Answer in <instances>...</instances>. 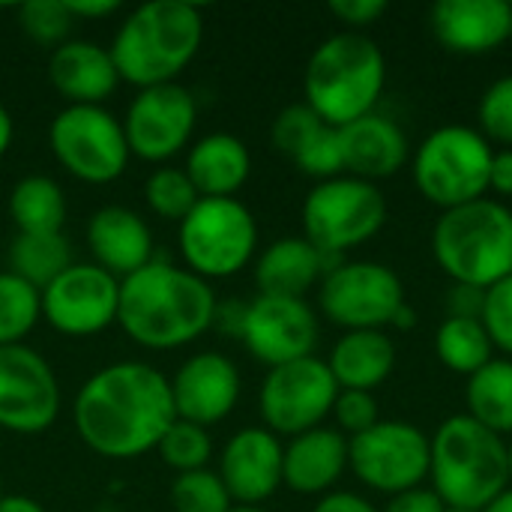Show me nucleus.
Returning <instances> with one entry per match:
<instances>
[{
    "label": "nucleus",
    "instance_id": "f257e3e1",
    "mask_svg": "<svg viewBox=\"0 0 512 512\" xmlns=\"http://www.w3.org/2000/svg\"><path fill=\"white\" fill-rule=\"evenodd\" d=\"M75 429L105 459H138L156 450L177 420L171 381L147 363H114L90 375L75 396Z\"/></svg>",
    "mask_w": 512,
    "mask_h": 512
},
{
    "label": "nucleus",
    "instance_id": "f03ea898",
    "mask_svg": "<svg viewBox=\"0 0 512 512\" xmlns=\"http://www.w3.org/2000/svg\"><path fill=\"white\" fill-rule=\"evenodd\" d=\"M216 306L219 300L207 279L153 258L120 282L117 324L147 351H174L213 330Z\"/></svg>",
    "mask_w": 512,
    "mask_h": 512
},
{
    "label": "nucleus",
    "instance_id": "7ed1b4c3",
    "mask_svg": "<svg viewBox=\"0 0 512 512\" xmlns=\"http://www.w3.org/2000/svg\"><path fill=\"white\" fill-rule=\"evenodd\" d=\"M204 39V15L186 0H153L132 9L111 42L120 81L138 90L174 84L195 60Z\"/></svg>",
    "mask_w": 512,
    "mask_h": 512
},
{
    "label": "nucleus",
    "instance_id": "20e7f679",
    "mask_svg": "<svg viewBox=\"0 0 512 512\" xmlns=\"http://www.w3.org/2000/svg\"><path fill=\"white\" fill-rule=\"evenodd\" d=\"M384 87L387 57L381 45L354 30L327 36L312 51L303 75L306 105L336 129L378 111Z\"/></svg>",
    "mask_w": 512,
    "mask_h": 512
},
{
    "label": "nucleus",
    "instance_id": "39448f33",
    "mask_svg": "<svg viewBox=\"0 0 512 512\" xmlns=\"http://www.w3.org/2000/svg\"><path fill=\"white\" fill-rule=\"evenodd\" d=\"M510 486L507 438L468 414L444 420L429 438V489L462 510H486Z\"/></svg>",
    "mask_w": 512,
    "mask_h": 512
},
{
    "label": "nucleus",
    "instance_id": "423d86ee",
    "mask_svg": "<svg viewBox=\"0 0 512 512\" xmlns=\"http://www.w3.org/2000/svg\"><path fill=\"white\" fill-rule=\"evenodd\" d=\"M432 258L450 282L492 288L512 276V210L492 195L441 210Z\"/></svg>",
    "mask_w": 512,
    "mask_h": 512
},
{
    "label": "nucleus",
    "instance_id": "0eeeda50",
    "mask_svg": "<svg viewBox=\"0 0 512 512\" xmlns=\"http://www.w3.org/2000/svg\"><path fill=\"white\" fill-rule=\"evenodd\" d=\"M495 147L474 126L447 123L432 129L411 156V174L420 195L441 207L453 210L489 195Z\"/></svg>",
    "mask_w": 512,
    "mask_h": 512
},
{
    "label": "nucleus",
    "instance_id": "6e6552de",
    "mask_svg": "<svg viewBox=\"0 0 512 512\" xmlns=\"http://www.w3.org/2000/svg\"><path fill=\"white\" fill-rule=\"evenodd\" d=\"M183 267L201 279H228L252 264L258 222L240 198H201L177 225Z\"/></svg>",
    "mask_w": 512,
    "mask_h": 512
},
{
    "label": "nucleus",
    "instance_id": "1a4fd4ad",
    "mask_svg": "<svg viewBox=\"0 0 512 512\" xmlns=\"http://www.w3.org/2000/svg\"><path fill=\"white\" fill-rule=\"evenodd\" d=\"M303 237L330 258L369 243L387 222L384 192L360 177L321 180L303 201Z\"/></svg>",
    "mask_w": 512,
    "mask_h": 512
},
{
    "label": "nucleus",
    "instance_id": "9d476101",
    "mask_svg": "<svg viewBox=\"0 0 512 512\" xmlns=\"http://www.w3.org/2000/svg\"><path fill=\"white\" fill-rule=\"evenodd\" d=\"M48 147L81 183H114L129 165L123 123L105 105H66L48 126Z\"/></svg>",
    "mask_w": 512,
    "mask_h": 512
},
{
    "label": "nucleus",
    "instance_id": "9b49d317",
    "mask_svg": "<svg viewBox=\"0 0 512 512\" xmlns=\"http://www.w3.org/2000/svg\"><path fill=\"white\" fill-rule=\"evenodd\" d=\"M408 303L399 273L381 261H339L318 285L321 315L351 330H387Z\"/></svg>",
    "mask_w": 512,
    "mask_h": 512
},
{
    "label": "nucleus",
    "instance_id": "f8f14e48",
    "mask_svg": "<svg viewBox=\"0 0 512 512\" xmlns=\"http://www.w3.org/2000/svg\"><path fill=\"white\" fill-rule=\"evenodd\" d=\"M348 471L378 495H402L429 480V435L408 420H381L348 438Z\"/></svg>",
    "mask_w": 512,
    "mask_h": 512
},
{
    "label": "nucleus",
    "instance_id": "ddd939ff",
    "mask_svg": "<svg viewBox=\"0 0 512 512\" xmlns=\"http://www.w3.org/2000/svg\"><path fill=\"white\" fill-rule=\"evenodd\" d=\"M339 396V384L327 360L303 357L276 369H267V378L258 393V408L264 429L276 438H297L324 426Z\"/></svg>",
    "mask_w": 512,
    "mask_h": 512
},
{
    "label": "nucleus",
    "instance_id": "4468645a",
    "mask_svg": "<svg viewBox=\"0 0 512 512\" xmlns=\"http://www.w3.org/2000/svg\"><path fill=\"white\" fill-rule=\"evenodd\" d=\"M60 414V384L48 360L30 345L0 348V429L39 435Z\"/></svg>",
    "mask_w": 512,
    "mask_h": 512
},
{
    "label": "nucleus",
    "instance_id": "2eb2a0df",
    "mask_svg": "<svg viewBox=\"0 0 512 512\" xmlns=\"http://www.w3.org/2000/svg\"><path fill=\"white\" fill-rule=\"evenodd\" d=\"M198 108L183 84H159L138 90L123 123L129 153L144 162H165L177 156L195 132Z\"/></svg>",
    "mask_w": 512,
    "mask_h": 512
},
{
    "label": "nucleus",
    "instance_id": "dca6fc26",
    "mask_svg": "<svg viewBox=\"0 0 512 512\" xmlns=\"http://www.w3.org/2000/svg\"><path fill=\"white\" fill-rule=\"evenodd\" d=\"M39 294L42 318L63 336L87 339L117 321L120 279L96 264H72Z\"/></svg>",
    "mask_w": 512,
    "mask_h": 512
},
{
    "label": "nucleus",
    "instance_id": "f3484780",
    "mask_svg": "<svg viewBox=\"0 0 512 512\" xmlns=\"http://www.w3.org/2000/svg\"><path fill=\"white\" fill-rule=\"evenodd\" d=\"M240 339L267 369L312 357L318 345V312L306 300L258 294L246 303Z\"/></svg>",
    "mask_w": 512,
    "mask_h": 512
},
{
    "label": "nucleus",
    "instance_id": "a211bd4d",
    "mask_svg": "<svg viewBox=\"0 0 512 512\" xmlns=\"http://www.w3.org/2000/svg\"><path fill=\"white\" fill-rule=\"evenodd\" d=\"M285 444L264 426L240 429L219 456V480L237 507H261L282 486Z\"/></svg>",
    "mask_w": 512,
    "mask_h": 512
},
{
    "label": "nucleus",
    "instance_id": "6ab92c4d",
    "mask_svg": "<svg viewBox=\"0 0 512 512\" xmlns=\"http://www.w3.org/2000/svg\"><path fill=\"white\" fill-rule=\"evenodd\" d=\"M240 399V369L216 351L189 357L171 378V402L177 420L195 426L222 423Z\"/></svg>",
    "mask_w": 512,
    "mask_h": 512
},
{
    "label": "nucleus",
    "instance_id": "aec40b11",
    "mask_svg": "<svg viewBox=\"0 0 512 512\" xmlns=\"http://www.w3.org/2000/svg\"><path fill=\"white\" fill-rule=\"evenodd\" d=\"M432 36L453 54H489L510 42L512 3L507 0H438L429 12Z\"/></svg>",
    "mask_w": 512,
    "mask_h": 512
},
{
    "label": "nucleus",
    "instance_id": "412c9836",
    "mask_svg": "<svg viewBox=\"0 0 512 512\" xmlns=\"http://www.w3.org/2000/svg\"><path fill=\"white\" fill-rule=\"evenodd\" d=\"M87 249L96 267L123 282L153 261V234L135 210L108 204L87 222Z\"/></svg>",
    "mask_w": 512,
    "mask_h": 512
},
{
    "label": "nucleus",
    "instance_id": "4be33fe9",
    "mask_svg": "<svg viewBox=\"0 0 512 512\" xmlns=\"http://www.w3.org/2000/svg\"><path fill=\"white\" fill-rule=\"evenodd\" d=\"M348 471V438L333 426H318L288 438L282 456V486L297 495H330Z\"/></svg>",
    "mask_w": 512,
    "mask_h": 512
},
{
    "label": "nucleus",
    "instance_id": "5701e85b",
    "mask_svg": "<svg viewBox=\"0 0 512 512\" xmlns=\"http://www.w3.org/2000/svg\"><path fill=\"white\" fill-rule=\"evenodd\" d=\"M339 132L345 150V174L351 177L375 183L393 177L411 159V141L405 129L381 111H372L342 126Z\"/></svg>",
    "mask_w": 512,
    "mask_h": 512
},
{
    "label": "nucleus",
    "instance_id": "b1692460",
    "mask_svg": "<svg viewBox=\"0 0 512 512\" xmlns=\"http://www.w3.org/2000/svg\"><path fill=\"white\" fill-rule=\"evenodd\" d=\"M48 81L69 105H102L120 84L111 51L87 42L69 39L48 57Z\"/></svg>",
    "mask_w": 512,
    "mask_h": 512
},
{
    "label": "nucleus",
    "instance_id": "393cba45",
    "mask_svg": "<svg viewBox=\"0 0 512 512\" xmlns=\"http://www.w3.org/2000/svg\"><path fill=\"white\" fill-rule=\"evenodd\" d=\"M339 261L342 258H330L315 249L306 237H282L255 258L258 294L306 300V294L318 288L327 270H333Z\"/></svg>",
    "mask_w": 512,
    "mask_h": 512
},
{
    "label": "nucleus",
    "instance_id": "a878e982",
    "mask_svg": "<svg viewBox=\"0 0 512 512\" xmlns=\"http://www.w3.org/2000/svg\"><path fill=\"white\" fill-rule=\"evenodd\" d=\"M183 171L201 198H237L252 174V153L243 138L231 132H210L192 144Z\"/></svg>",
    "mask_w": 512,
    "mask_h": 512
},
{
    "label": "nucleus",
    "instance_id": "bb28decb",
    "mask_svg": "<svg viewBox=\"0 0 512 512\" xmlns=\"http://www.w3.org/2000/svg\"><path fill=\"white\" fill-rule=\"evenodd\" d=\"M327 366L339 390L375 393L396 369V342L384 330H351L330 348Z\"/></svg>",
    "mask_w": 512,
    "mask_h": 512
},
{
    "label": "nucleus",
    "instance_id": "cd10ccee",
    "mask_svg": "<svg viewBox=\"0 0 512 512\" xmlns=\"http://www.w3.org/2000/svg\"><path fill=\"white\" fill-rule=\"evenodd\" d=\"M468 417L489 432L512 438V360L495 357L465 384Z\"/></svg>",
    "mask_w": 512,
    "mask_h": 512
},
{
    "label": "nucleus",
    "instance_id": "c85d7f7f",
    "mask_svg": "<svg viewBox=\"0 0 512 512\" xmlns=\"http://www.w3.org/2000/svg\"><path fill=\"white\" fill-rule=\"evenodd\" d=\"M9 216L18 234H63L66 195L45 174L21 177L9 192Z\"/></svg>",
    "mask_w": 512,
    "mask_h": 512
},
{
    "label": "nucleus",
    "instance_id": "c756f323",
    "mask_svg": "<svg viewBox=\"0 0 512 512\" xmlns=\"http://www.w3.org/2000/svg\"><path fill=\"white\" fill-rule=\"evenodd\" d=\"M72 264V246L63 234H15L9 246V273L36 291H45Z\"/></svg>",
    "mask_w": 512,
    "mask_h": 512
},
{
    "label": "nucleus",
    "instance_id": "7c9ffc66",
    "mask_svg": "<svg viewBox=\"0 0 512 512\" xmlns=\"http://www.w3.org/2000/svg\"><path fill=\"white\" fill-rule=\"evenodd\" d=\"M435 354L441 366L471 378L495 360V345L480 318H444L435 330Z\"/></svg>",
    "mask_w": 512,
    "mask_h": 512
},
{
    "label": "nucleus",
    "instance_id": "2f4dec72",
    "mask_svg": "<svg viewBox=\"0 0 512 512\" xmlns=\"http://www.w3.org/2000/svg\"><path fill=\"white\" fill-rule=\"evenodd\" d=\"M42 318V294L21 276L0 273V348L24 345V336Z\"/></svg>",
    "mask_w": 512,
    "mask_h": 512
},
{
    "label": "nucleus",
    "instance_id": "473e14b6",
    "mask_svg": "<svg viewBox=\"0 0 512 512\" xmlns=\"http://www.w3.org/2000/svg\"><path fill=\"white\" fill-rule=\"evenodd\" d=\"M144 201L147 207L159 216V219H168V222H183L192 207L201 201L198 189L192 186L189 174L183 168H156L147 183H144Z\"/></svg>",
    "mask_w": 512,
    "mask_h": 512
},
{
    "label": "nucleus",
    "instance_id": "72a5a7b5",
    "mask_svg": "<svg viewBox=\"0 0 512 512\" xmlns=\"http://www.w3.org/2000/svg\"><path fill=\"white\" fill-rule=\"evenodd\" d=\"M156 453H159L162 465H168L177 474L204 471L213 456V441L204 426L174 420L168 426V432L162 435V441L156 444Z\"/></svg>",
    "mask_w": 512,
    "mask_h": 512
},
{
    "label": "nucleus",
    "instance_id": "f704fd0d",
    "mask_svg": "<svg viewBox=\"0 0 512 512\" xmlns=\"http://www.w3.org/2000/svg\"><path fill=\"white\" fill-rule=\"evenodd\" d=\"M174 512H231L234 501L216 471H189L177 474L171 483Z\"/></svg>",
    "mask_w": 512,
    "mask_h": 512
},
{
    "label": "nucleus",
    "instance_id": "c9c22d12",
    "mask_svg": "<svg viewBox=\"0 0 512 512\" xmlns=\"http://www.w3.org/2000/svg\"><path fill=\"white\" fill-rule=\"evenodd\" d=\"M18 24L36 45L54 51L69 42L75 18L69 15L66 0H27L18 6Z\"/></svg>",
    "mask_w": 512,
    "mask_h": 512
},
{
    "label": "nucleus",
    "instance_id": "e433bc0d",
    "mask_svg": "<svg viewBox=\"0 0 512 512\" xmlns=\"http://www.w3.org/2000/svg\"><path fill=\"white\" fill-rule=\"evenodd\" d=\"M294 165L315 177L318 183L321 180H333V177H342L345 174V150H342V132L336 126H321L294 156Z\"/></svg>",
    "mask_w": 512,
    "mask_h": 512
},
{
    "label": "nucleus",
    "instance_id": "4c0bfd02",
    "mask_svg": "<svg viewBox=\"0 0 512 512\" xmlns=\"http://www.w3.org/2000/svg\"><path fill=\"white\" fill-rule=\"evenodd\" d=\"M477 120L489 144L498 141L504 147H512V75L492 81L483 90L477 105Z\"/></svg>",
    "mask_w": 512,
    "mask_h": 512
},
{
    "label": "nucleus",
    "instance_id": "58836bf2",
    "mask_svg": "<svg viewBox=\"0 0 512 512\" xmlns=\"http://www.w3.org/2000/svg\"><path fill=\"white\" fill-rule=\"evenodd\" d=\"M324 126V120L306 105V102H294L288 108H282L273 120V129H270V138H273V147L285 156H297V150Z\"/></svg>",
    "mask_w": 512,
    "mask_h": 512
},
{
    "label": "nucleus",
    "instance_id": "ea45409f",
    "mask_svg": "<svg viewBox=\"0 0 512 512\" xmlns=\"http://www.w3.org/2000/svg\"><path fill=\"white\" fill-rule=\"evenodd\" d=\"M480 321H483L495 351H501L504 357L512 360V276L486 288V306H483Z\"/></svg>",
    "mask_w": 512,
    "mask_h": 512
},
{
    "label": "nucleus",
    "instance_id": "a19ab883",
    "mask_svg": "<svg viewBox=\"0 0 512 512\" xmlns=\"http://www.w3.org/2000/svg\"><path fill=\"white\" fill-rule=\"evenodd\" d=\"M330 417L336 420V429L345 438L363 435L366 429L381 423L378 399H375V393H366V390H339Z\"/></svg>",
    "mask_w": 512,
    "mask_h": 512
},
{
    "label": "nucleus",
    "instance_id": "79ce46f5",
    "mask_svg": "<svg viewBox=\"0 0 512 512\" xmlns=\"http://www.w3.org/2000/svg\"><path fill=\"white\" fill-rule=\"evenodd\" d=\"M330 12L354 33H363L387 12V0H330Z\"/></svg>",
    "mask_w": 512,
    "mask_h": 512
},
{
    "label": "nucleus",
    "instance_id": "37998d69",
    "mask_svg": "<svg viewBox=\"0 0 512 512\" xmlns=\"http://www.w3.org/2000/svg\"><path fill=\"white\" fill-rule=\"evenodd\" d=\"M486 288L453 282L447 291V318H483Z\"/></svg>",
    "mask_w": 512,
    "mask_h": 512
},
{
    "label": "nucleus",
    "instance_id": "c03bdc74",
    "mask_svg": "<svg viewBox=\"0 0 512 512\" xmlns=\"http://www.w3.org/2000/svg\"><path fill=\"white\" fill-rule=\"evenodd\" d=\"M447 504L429 489V486H417V489H408L402 495H393L387 501V507L381 512H444Z\"/></svg>",
    "mask_w": 512,
    "mask_h": 512
},
{
    "label": "nucleus",
    "instance_id": "a18cd8bd",
    "mask_svg": "<svg viewBox=\"0 0 512 512\" xmlns=\"http://www.w3.org/2000/svg\"><path fill=\"white\" fill-rule=\"evenodd\" d=\"M489 192L501 198H512V147H501L492 156V174H489Z\"/></svg>",
    "mask_w": 512,
    "mask_h": 512
},
{
    "label": "nucleus",
    "instance_id": "49530a36",
    "mask_svg": "<svg viewBox=\"0 0 512 512\" xmlns=\"http://www.w3.org/2000/svg\"><path fill=\"white\" fill-rule=\"evenodd\" d=\"M312 512H381L372 501H366L363 495L354 492H330L324 495Z\"/></svg>",
    "mask_w": 512,
    "mask_h": 512
},
{
    "label": "nucleus",
    "instance_id": "de8ad7c7",
    "mask_svg": "<svg viewBox=\"0 0 512 512\" xmlns=\"http://www.w3.org/2000/svg\"><path fill=\"white\" fill-rule=\"evenodd\" d=\"M243 315H246V303H219L216 306V318H213V327L222 330L225 336H237L240 339V330H243Z\"/></svg>",
    "mask_w": 512,
    "mask_h": 512
},
{
    "label": "nucleus",
    "instance_id": "09e8293b",
    "mask_svg": "<svg viewBox=\"0 0 512 512\" xmlns=\"http://www.w3.org/2000/svg\"><path fill=\"white\" fill-rule=\"evenodd\" d=\"M66 9L75 21L78 18H108L120 9V3L117 0H66Z\"/></svg>",
    "mask_w": 512,
    "mask_h": 512
},
{
    "label": "nucleus",
    "instance_id": "8fccbe9b",
    "mask_svg": "<svg viewBox=\"0 0 512 512\" xmlns=\"http://www.w3.org/2000/svg\"><path fill=\"white\" fill-rule=\"evenodd\" d=\"M0 512H45L39 501L27 498V495H3Z\"/></svg>",
    "mask_w": 512,
    "mask_h": 512
},
{
    "label": "nucleus",
    "instance_id": "3c124183",
    "mask_svg": "<svg viewBox=\"0 0 512 512\" xmlns=\"http://www.w3.org/2000/svg\"><path fill=\"white\" fill-rule=\"evenodd\" d=\"M12 135H15L12 117H9V111L0 105V159L6 156V150H9V144H12Z\"/></svg>",
    "mask_w": 512,
    "mask_h": 512
},
{
    "label": "nucleus",
    "instance_id": "603ef678",
    "mask_svg": "<svg viewBox=\"0 0 512 512\" xmlns=\"http://www.w3.org/2000/svg\"><path fill=\"white\" fill-rule=\"evenodd\" d=\"M414 324H417V312L411 309V303H405V306L396 312V318H393L390 327H396V330H411Z\"/></svg>",
    "mask_w": 512,
    "mask_h": 512
},
{
    "label": "nucleus",
    "instance_id": "864d4df0",
    "mask_svg": "<svg viewBox=\"0 0 512 512\" xmlns=\"http://www.w3.org/2000/svg\"><path fill=\"white\" fill-rule=\"evenodd\" d=\"M483 512H512V483Z\"/></svg>",
    "mask_w": 512,
    "mask_h": 512
},
{
    "label": "nucleus",
    "instance_id": "5fc2aeb1",
    "mask_svg": "<svg viewBox=\"0 0 512 512\" xmlns=\"http://www.w3.org/2000/svg\"><path fill=\"white\" fill-rule=\"evenodd\" d=\"M231 512H267L264 507H234Z\"/></svg>",
    "mask_w": 512,
    "mask_h": 512
},
{
    "label": "nucleus",
    "instance_id": "6e6d98bb",
    "mask_svg": "<svg viewBox=\"0 0 512 512\" xmlns=\"http://www.w3.org/2000/svg\"><path fill=\"white\" fill-rule=\"evenodd\" d=\"M444 512H483V510H462V507H447Z\"/></svg>",
    "mask_w": 512,
    "mask_h": 512
},
{
    "label": "nucleus",
    "instance_id": "4d7b16f0",
    "mask_svg": "<svg viewBox=\"0 0 512 512\" xmlns=\"http://www.w3.org/2000/svg\"><path fill=\"white\" fill-rule=\"evenodd\" d=\"M507 450H510V483H512V438L507 441Z\"/></svg>",
    "mask_w": 512,
    "mask_h": 512
},
{
    "label": "nucleus",
    "instance_id": "13d9d810",
    "mask_svg": "<svg viewBox=\"0 0 512 512\" xmlns=\"http://www.w3.org/2000/svg\"><path fill=\"white\" fill-rule=\"evenodd\" d=\"M0 501H3V486H0Z\"/></svg>",
    "mask_w": 512,
    "mask_h": 512
},
{
    "label": "nucleus",
    "instance_id": "bf43d9fd",
    "mask_svg": "<svg viewBox=\"0 0 512 512\" xmlns=\"http://www.w3.org/2000/svg\"><path fill=\"white\" fill-rule=\"evenodd\" d=\"M510 42H512V30H510Z\"/></svg>",
    "mask_w": 512,
    "mask_h": 512
}]
</instances>
